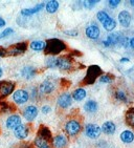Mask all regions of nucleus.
<instances>
[{"instance_id":"6e6552de","label":"nucleus","mask_w":134,"mask_h":148,"mask_svg":"<svg viewBox=\"0 0 134 148\" xmlns=\"http://www.w3.org/2000/svg\"><path fill=\"white\" fill-rule=\"evenodd\" d=\"M124 37L120 36V33H112L107 37V39L104 40L103 44L106 46V47H110V46H114L117 45V44H122L123 42Z\"/></svg>"},{"instance_id":"0eeeda50","label":"nucleus","mask_w":134,"mask_h":148,"mask_svg":"<svg viewBox=\"0 0 134 148\" xmlns=\"http://www.w3.org/2000/svg\"><path fill=\"white\" fill-rule=\"evenodd\" d=\"M38 112H39V110H38L37 106H35V105L26 106L22 111L23 118H24L29 123H31L36 118H37Z\"/></svg>"},{"instance_id":"2f4dec72","label":"nucleus","mask_w":134,"mask_h":148,"mask_svg":"<svg viewBox=\"0 0 134 148\" xmlns=\"http://www.w3.org/2000/svg\"><path fill=\"white\" fill-rule=\"evenodd\" d=\"M58 64V57H50L46 60V66L49 69H56Z\"/></svg>"},{"instance_id":"9b49d317","label":"nucleus","mask_w":134,"mask_h":148,"mask_svg":"<svg viewBox=\"0 0 134 148\" xmlns=\"http://www.w3.org/2000/svg\"><path fill=\"white\" fill-rule=\"evenodd\" d=\"M13 132H14V136L16 139L22 140L23 141V140H25L29 136V127L26 124H21L16 129H14Z\"/></svg>"},{"instance_id":"393cba45","label":"nucleus","mask_w":134,"mask_h":148,"mask_svg":"<svg viewBox=\"0 0 134 148\" xmlns=\"http://www.w3.org/2000/svg\"><path fill=\"white\" fill-rule=\"evenodd\" d=\"M125 121L127 125L134 128V107H130L127 110L125 116Z\"/></svg>"},{"instance_id":"ea45409f","label":"nucleus","mask_w":134,"mask_h":148,"mask_svg":"<svg viewBox=\"0 0 134 148\" xmlns=\"http://www.w3.org/2000/svg\"><path fill=\"white\" fill-rule=\"evenodd\" d=\"M4 25H5V21L0 17V27H2V26H4Z\"/></svg>"},{"instance_id":"473e14b6","label":"nucleus","mask_w":134,"mask_h":148,"mask_svg":"<svg viewBox=\"0 0 134 148\" xmlns=\"http://www.w3.org/2000/svg\"><path fill=\"white\" fill-rule=\"evenodd\" d=\"M100 82L102 83H111L112 82V77L110 75H103L100 77Z\"/></svg>"},{"instance_id":"dca6fc26","label":"nucleus","mask_w":134,"mask_h":148,"mask_svg":"<svg viewBox=\"0 0 134 148\" xmlns=\"http://www.w3.org/2000/svg\"><path fill=\"white\" fill-rule=\"evenodd\" d=\"M85 34L89 39L95 40L100 37V29H99V26L97 24H90V25L86 27Z\"/></svg>"},{"instance_id":"a19ab883","label":"nucleus","mask_w":134,"mask_h":148,"mask_svg":"<svg viewBox=\"0 0 134 148\" xmlns=\"http://www.w3.org/2000/svg\"><path fill=\"white\" fill-rule=\"evenodd\" d=\"M130 46H131L132 49H134V37L130 39Z\"/></svg>"},{"instance_id":"4be33fe9","label":"nucleus","mask_w":134,"mask_h":148,"mask_svg":"<svg viewBox=\"0 0 134 148\" xmlns=\"http://www.w3.org/2000/svg\"><path fill=\"white\" fill-rule=\"evenodd\" d=\"M43 8H44V3H40V4H37L35 8H31V9H23L21 11V14H22V16H31V15H34L36 13H39Z\"/></svg>"},{"instance_id":"f704fd0d","label":"nucleus","mask_w":134,"mask_h":148,"mask_svg":"<svg viewBox=\"0 0 134 148\" xmlns=\"http://www.w3.org/2000/svg\"><path fill=\"white\" fill-rule=\"evenodd\" d=\"M99 2L97 0H90V1H84V6L85 8H87V9H92L97 3Z\"/></svg>"},{"instance_id":"58836bf2","label":"nucleus","mask_w":134,"mask_h":148,"mask_svg":"<svg viewBox=\"0 0 134 148\" xmlns=\"http://www.w3.org/2000/svg\"><path fill=\"white\" fill-rule=\"evenodd\" d=\"M7 54V51L4 49H0V57H3V56H5Z\"/></svg>"},{"instance_id":"2eb2a0df","label":"nucleus","mask_w":134,"mask_h":148,"mask_svg":"<svg viewBox=\"0 0 134 148\" xmlns=\"http://www.w3.org/2000/svg\"><path fill=\"white\" fill-rule=\"evenodd\" d=\"M56 89V85L54 83L50 80H45L41 83L40 87H39V90H40L41 94L43 95H49L52 94V91Z\"/></svg>"},{"instance_id":"39448f33","label":"nucleus","mask_w":134,"mask_h":148,"mask_svg":"<svg viewBox=\"0 0 134 148\" xmlns=\"http://www.w3.org/2000/svg\"><path fill=\"white\" fill-rule=\"evenodd\" d=\"M15 83L11 81H1L0 82V99L5 98L14 91Z\"/></svg>"},{"instance_id":"4c0bfd02","label":"nucleus","mask_w":134,"mask_h":148,"mask_svg":"<svg viewBox=\"0 0 134 148\" xmlns=\"http://www.w3.org/2000/svg\"><path fill=\"white\" fill-rule=\"evenodd\" d=\"M64 33L66 35H69V36H78V34H79L77 31H65Z\"/></svg>"},{"instance_id":"1a4fd4ad","label":"nucleus","mask_w":134,"mask_h":148,"mask_svg":"<svg viewBox=\"0 0 134 148\" xmlns=\"http://www.w3.org/2000/svg\"><path fill=\"white\" fill-rule=\"evenodd\" d=\"M22 124V119L19 114H11L5 121V126L6 128L10 129V130H14L18 127V126H20Z\"/></svg>"},{"instance_id":"cd10ccee","label":"nucleus","mask_w":134,"mask_h":148,"mask_svg":"<svg viewBox=\"0 0 134 148\" xmlns=\"http://www.w3.org/2000/svg\"><path fill=\"white\" fill-rule=\"evenodd\" d=\"M21 75H22L25 79H31V78L36 75V69H35L34 67H31V66H26V67H24V69H22Z\"/></svg>"},{"instance_id":"a211bd4d","label":"nucleus","mask_w":134,"mask_h":148,"mask_svg":"<svg viewBox=\"0 0 134 148\" xmlns=\"http://www.w3.org/2000/svg\"><path fill=\"white\" fill-rule=\"evenodd\" d=\"M131 15L130 13L127 11H122L118 14V21H120V24L124 27H129L130 24H131Z\"/></svg>"},{"instance_id":"9d476101","label":"nucleus","mask_w":134,"mask_h":148,"mask_svg":"<svg viewBox=\"0 0 134 148\" xmlns=\"http://www.w3.org/2000/svg\"><path fill=\"white\" fill-rule=\"evenodd\" d=\"M102 71L99 66H90L88 69V71H87V75H86L85 77V83L86 84H91L95 81L99 76L101 75Z\"/></svg>"},{"instance_id":"5701e85b","label":"nucleus","mask_w":134,"mask_h":148,"mask_svg":"<svg viewBox=\"0 0 134 148\" xmlns=\"http://www.w3.org/2000/svg\"><path fill=\"white\" fill-rule=\"evenodd\" d=\"M38 136L42 137L43 139H45L46 141H48V142H52V132H50L49 128H47L46 126H41L40 128H39V131H38Z\"/></svg>"},{"instance_id":"f8f14e48","label":"nucleus","mask_w":134,"mask_h":148,"mask_svg":"<svg viewBox=\"0 0 134 148\" xmlns=\"http://www.w3.org/2000/svg\"><path fill=\"white\" fill-rule=\"evenodd\" d=\"M67 144H68V140L64 134H60L52 137V145L54 148H65L67 146Z\"/></svg>"},{"instance_id":"4468645a","label":"nucleus","mask_w":134,"mask_h":148,"mask_svg":"<svg viewBox=\"0 0 134 148\" xmlns=\"http://www.w3.org/2000/svg\"><path fill=\"white\" fill-rule=\"evenodd\" d=\"M113 97L115 98L118 102L130 103V97H129V95L127 94L123 88H120V87H117V88L114 89Z\"/></svg>"},{"instance_id":"b1692460","label":"nucleus","mask_w":134,"mask_h":148,"mask_svg":"<svg viewBox=\"0 0 134 148\" xmlns=\"http://www.w3.org/2000/svg\"><path fill=\"white\" fill-rule=\"evenodd\" d=\"M29 47H31L33 51H43V49H45V47H46V42L45 41H42V40H35V41L31 42Z\"/></svg>"},{"instance_id":"c85d7f7f","label":"nucleus","mask_w":134,"mask_h":148,"mask_svg":"<svg viewBox=\"0 0 134 148\" xmlns=\"http://www.w3.org/2000/svg\"><path fill=\"white\" fill-rule=\"evenodd\" d=\"M103 26L104 29H106V31L108 32H112L115 27H116V21L113 19V18L109 17V19L106 21V22L103 23Z\"/></svg>"},{"instance_id":"c9c22d12","label":"nucleus","mask_w":134,"mask_h":148,"mask_svg":"<svg viewBox=\"0 0 134 148\" xmlns=\"http://www.w3.org/2000/svg\"><path fill=\"white\" fill-rule=\"evenodd\" d=\"M108 3H109V6H110L111 9H115V8H117V5L120 3V0H109Z\"/></svg>"},{"instance_id":"412c9836","label":"nucleus","mask_w":134,"mask_h":148,"mask_svg":"<svg viewBox=\"0 0 134 148\" xmlns=\"http://www.w3.org/2000/svg\"><path fill=\"white\" fill-rule=\"evenodd\" d=\"M120 141L123 143H125V144H130V143H132L134 141V132L131 130H129V129L124 130L123 132L120 134Z\"/></svg>"},{"instance_id":"e433bc0d","label":"nucleus","mask_w":134,"mask_h":148,"mask_svg":"<svg viewBox=\"0 0 134 148\" xmlns=\"http://www.w3.org/2000/svg\"><path fill=\"white\" fill-rule=\"evenodd\" d=\"M52 111V107L50 106H48V105H44L42 107V112L44 114H49Z\"/></svg>"},{"instance_id":"a18cd8bd","label":"nucleus","mask_w":134,"mask_h":148,"mask_svg":"<svg viewBox=\"0 0 134 148\" xmlns=\"http://www.w3.org/2000/svg\"><path fill=\"white\" fill-rule=\"evenodd\" d=\"M2 74H3V71H2V69H0V78L2 77Z\"/></svg>"},{"instance_id":"f03ea898","label":"nucleus","mask_w":134,"mask_h":148,"mask_svg":"<svg viewBox=\"0 0 134 148\" xmlns=\"http://www.w3.org/2000/svg\"><path fill=\"white\" fill-rule=\"evenodd\" d=\"M66 49L65 43L59 39H49L46 41V47L45 53L46 55H58L62 53Z\"/></svg>"},{"instance_id":"ddd939ff","label":"nucleus","mask_w":134,"mask_h":148,"mask_svg":"<svg viewBox=\"0 0 134 148\" xmlns=\"http://www.w3.org/2000/svg\"><path fill=\"white\" fill-rule=\"evenodd\" d=\"M26 47H27V43L26 42H20L17 43L15 45H12L9 49H7V54L12 55V56H18L21 55L25 51Z\"/></svg>"},{"instance_id":"6ab92c4d","label":"nucleus","mask_w":134,"mask_h":148,"mask_svg":"<svg viewBox=\"0 0 134 148\" xmlns=\"http://www.w3.org/2000/svg\"><path fill=\"white\" fill-rule=\"evenodd\" d=\"M101 129H102V132H104L107 136H112L116 131V125L112 121H106L103 123Z\"/></svg>"},{"instance_id":"a878e982","label":"nucleus","mask_w":134,"mask_h":148,"mask_svg":"<svg viewBox=\"0 0 134 148\" xmlns=\"http://www.w3.org/2000/svg\"><path fill=\"white\" fill-rule=\"evenodd\" d=\"M71 97H72V99H73L74 101L80 102V101H82V100L85 99L86 90L84 88H82V87H80V88H77L76 90L73 91V92H72Z\"/></svg>"},{"instance_id":"423d86ee","label":"nucleus","mask_w":134,"mask_h":148,"mask_svg":"<svg viewBox=\"0 0 134 148\" xmlns=\"http://www.w3.org/2000/svg\"><path fill=\"white\" fill-rule=\"evenodd\" d=\"M72 103V97L71 95L68 94V92H63L61 94L57 100V104L58 106L62 109H67L70 107Z\"/></svg>"},{"instance_id":"f257e3e1","label":"nucleus","mask_w":134,"mask_h":148,"mask_svg":"<svg viewBox=\"0 0 134 148\" xmlns=\"http://www.w3.org/2000/svg\"><path fill=\"white\" fill-rule=\"evenodd\" d=\"M82 130V123L78 118H70L67 120L64 125V131L65 134L70 138L77 137Z\"/></svg>"},{"instance_id":"7ed1b4c3","label":"nucleus","mask_w":134,"mask_h":148,"mask_svg":"<svg viewBox=\"0 0 134 148\" xmlns=\"http://www.w3.org/2000/svg\"><path fill=\"white\" fill-rule=\"evenodd\" d=\"M84 131H85L86 137L91 140L97 139L101 136V134H102V129H101L100 126L97 125V124H93V123L86 124Z\"/></svg>"},{"instance_id":"72a5a7b5","label":"nucleus","mask_w":134,"mask_h":148,"mask_svg":"<svg viewBox=\"0 0 134 148\" xmlns=\"http://www.w3.org/2000/svg\"><path fill=\"white\" fill-rule=\"evenodd\" d=\"M13 33H14V29H11V27H7V29H5L1 34H0V39L7 37V36H10L11 34H13Z\"/></svg>"},{"instance_id":"37998d69","label":"nucleus","mask_w":134,"mask_h":148,"mask_svg":"<svg viewBox=\"0 0 134 148\" xmlns=\"http://www.w3.org/2000/svg\"><path fill=\"white\" fill-rule=\"evenodd\" d=\"M40 148H52V146L49 145V144H47V145H44V146H42V147H40Z\"/></svg>"},{"instance_id":"c756f323","label":"nucleus","mask_w":134,"mask_h":148,"mask_svg":"<svg viewBox=\"0 0 134 148\" xmlns=\"http://www.w3.org/2000/svg\"><path fill=\"white\" fill-rule=\"evenodd\" d=\"M47 144H49L48 141H46L45 139H43L42 137L38 136V134H37V137L35 138V140H34V146L36 148H40L44 145H47Z\"/></svg>"},{"instance_id":"7c9ffc66","label":"nucleus","mask_w":134,"mask_h":148,"mask_svg":"<svg viewBox=\"0 0 134 148\" xmlns=\"http://www.w3.org/2000/svg\"><path fill=\"white\" fill-rule=\"evenodd\" d=\"M109 16L107 13H106L105 11H100V12H97V20L100 21L102 24H103L104 22H106L107 20L109 19Z\"/></svg>"},{"instance_id":"f3484780","label":"nucleus","mask_w":134,"mask_h":148,"mask_svg":"<svg viewBox=\"0 0 134 148\" xmlns=\"http://www.w3.org/2000/svg\"><path fill=\"white\" fill-rule=\"evenodd\" d=\"M72 61L67 57H60L58 58L57 67L61 71H70L72 69Z\"/></svg>"},{"instance_id":"20e7f679","label":"nucleus","mask_w":134,"mask_h":148,"mask_svg":"<svg viewBox=\"0 0 134 148\" xmlns=\"http://www.w3.org/2000/svg\"><path fill=\"white\" fill-rule=\"evenodd\" d=\"M12 98H13V101H14L16 104L18 105H22L24 103H26L29 99V94L24 89H19V90H16L14 94L12 95Z\"/></svg>"},{"instance_id":"bb28decb","label":"nucleus","mask_w":134,"mask_h":148,"mask_svg":"<svg viewBox=\"0 0 134 148\" xmlns=\"http://www.w3.org/2000/svg\"><path fill=\"white\" fill-rule=\"evenodd\" d=\"M45 9H46V11H47V13L54 14V13H56V12L58 11V9H59V2L56 1V0H50V1H48V2L45 4Z\"/></svg>"},{"instance_id":"c03bdc74","label":"nucleus","mask_w":134,"mask_h":148,"mask_svg":"<svg viewBox=\"0 0 134 148\" xmlns=\"http://www.w3.org/2000/svg\"><path fill=\"white\" fill-rule=\"evenodd\" d=\"M130 4L134 8V0H130Z\"/></svg>"},{"instance_id":"79ce46f5","label":"nucleus","mask_w":134,"mask_h":148,"mask_svg":"<svg viewBox=\"0 0 134 148\" xmlns=\"http://www.w3.org/2000/svg\"><path fill=\"white\" fill-rule=\"evenodd\" d=\"M129 61H130V60H129L128 58H122V59H120V62H122V63H124V62H129Z\"/></svg>"},{"instance_id":"aec40b11","label":"nucleus","mask_w":134,"mask_h":148,"mask_svg":"<svg viewBox=\"0 0 134 148\" xmlns=\"http://www.w3.org/2000/svg\"><path fill=\"white\" fill-rule=\"evenodd\" d=\"M84 109H85L86 112L88 114H95L99 109V104H97V101L94 100H88L87 102L84 104Z\"/></svg>"}]
</instances>
